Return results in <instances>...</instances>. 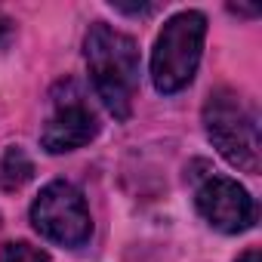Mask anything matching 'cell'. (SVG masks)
I'll return each instance as SVG.
<instances>
[{"label": "cell", "instance_id": "9c48e42d", "mask_svg": "<svg viewBox=\"0 0 262 262\" xmlns=\"http://www.w3.org/2000/svg\"><path fill=\"white\" fill-rule=\"evenodd\" d=\"M237 262H262V259H259V250H247L237 256Z\"/></svg>", "mask_w": 262, "mask_h": 262}, {"label": "cell", "instance_id": "7a4b0ae2", "mask_svg": "<svg viewBox=\"0 0 262 262\" xmlns=\"http://www.w3.org/2000/svg\"><path fill=\"white\" fill-rule=\"evenodd\" d=\"M204 126L213 148L237 170H259V120L253 105L231 86L210 93L204 105Z\"/></svg>", "mask_w": 262, "mask_h": 262}, {"label": "cell", "instance_id": "6da1fadb", "mask_svg": "<svg viewBox=\"0 0 262 262\" xmlns=\"http://www.w3.org/2000/svg\"><path fill=\"white\" fill-rule=\"evenodd\" d=\"M83 53H86V68H90L96 96L117 120H126L133 114V99L139 90L136 40L123 31H114V28L96 22L86 34Z\"/></svg>", "mask_w": 262, "mask_h": 262}, {"label": "cell", "instance_id": "ba28073f", "mask_svg": "<svg viewBox=\"0 0 262 262\" xmlns=\"http://www.w3.org/2000/svg\"><path fill=\"white\" fill-rule=\"evenodd\" d=\"M0 262H50V256L25 241H10L0 250Z\"/></svg>", "mask_w": 262, "mask_h": 262}, {"label": "cell", "instance_id": "52a82bcc", "mask_svg": "<svg viewBox=\"0 0 262 262\" xmlns=\"http://www.w3.org/2000/svg\"><path fill=\"white\" fill-rule=\"evenodd\" d=\"M34 176V164L22 148H7V155L0 158V185L7 191L22 188L28 179Z\"/></svg>", "mask_w": 262, "mask_h": 262}, {"label": "cell", "instance_id": "30bf717a", "mask_svg": "<svg viewBox=\"0 0 262 262\" xmlns=\"http://www.w3.org/2000/svg\"><path fill=\"white\" fill-rule=\"evenodd\" d=\"M231 13H241V16H256V10H250V7H228Z\"/></svg>", "mask_w": 262, "mask_h": 262}, {"label": "cell", "instance_id": "8992f818", "mask_svg": "<svg viewBox=\"0 0 262 262\" xmlns=\"http://www.w3.org/2000/svg\"><path fill=\"white\" fill-rule=\"evenodd\" d=\"M96 133H99V120L80 102V96L59 99L53 117L47 120L43 133H40V145L50 155H65V151H74V148L90 145L96 139Z\"/></svg>", "mask_w": 262, "mask_h": 262}, {"label": "cell", "instance_id": "3957f363", "mask_svg": "<svg viewBox=\"0 0 262 262\" xmlns=\"http://www.w3.org/2000/svg\"><path fill=\"white\" fill-rule=\"evenodd\" d=\"M207 37V16L198 10L176 13L158 34L151 53V80L161 93H179L194 80Z\"/></svg>", "mask_w": 262, "mask_h": 262}, {"label": "cell", "instance_id": "277c9868", "mask_svg": "<svg viewBox=\"0 0 262 262\" xmlns=\"http://www.w3.org/2000/svg\"><path fill=\"white\" fill-rule=\"evenodd\" d=\"M31 225L59 247H83L93 234V219L80 188L65 179L50 182L40 188L37 201L31 204Z\"/></svg>", "mask_w": 262, "mask_h": 262}, {"label": "cell", "instance_id": "5b68a950", "mask_svg": "<svg viewBox=\"0 0 262 262\" xmlns=\"http://www.w3.org/2000/svg\"><path fill=\"white\" fill-rule=\"evenodd\" d=\"M198 213L222 234H241L256 222V204L244 185L228 176H210L198 188Z\"/></svg>", "mask_w": 262, "mask_h": 262}]
</instances>
